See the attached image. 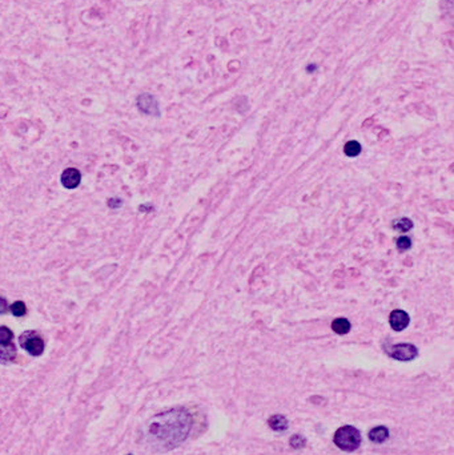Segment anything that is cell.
I'll return each mask as SVG.
<instances>
[{
    "label": "cell",
    "instance_id": "cell-16",
    "mask_svg": "<svg viewBox=\"0 0 454 455\" xmlns=\"http://www.w3.org/2000/svg\"><path fill=\"white\" fill-rule=\"evenodd\" d=\"M11 312H12L15 317H23L27 313V308L24 305V302H22V301L13 302L12 306H11Z\"/></svg>",
    "mask_w": 454,
    "mask_h": 455
},
{
    "label": "cell",
    "instance_id": "cell-3",
    "mask_svg": "<svg viewBox=\"0 0 454 455\" xmlns=\"http://www.w3.org/2000/svg\"><path fill=\"white\" fill-rule=\"evenodd\" d=\"M385 351L389 357L396 361H401V362L413 361L418 355V349L412 344L390 345L389 348H385Z\"/></svg>",
    "mask_w": 454,
    "mask_h": 455
},
{
    "label": "cell",
    "instance_id": "cell-10",
    "mask_svg": "<svg viewBox=\"0 0 454 455\" xmlns=\"http://www.w3.org/2000/svg\"><path fill=\"white\" fill-rule=\"evenodd\" d=\"M16 358V348L12 342L0 345V363H9Z\"/></svg>",
    "mask_w": 454,
    "mask_h": 455
},
{
    "label": "cell",
    "instance_id": "cell-17",
    "mask_svg": "<svg viewBox=\"0 0 454 455\" xmlns=\"http://www.w3.org/2000/svg\"><path fill=\"white\" fill-rule=\"evenodd\" d=\"M396 246L400 252H406L412 246V240L409 237H406V236H401V237L397 239Z\"/></svg>",
    "mask_w": 454,
    "mask_h": 455
},
{
    "label": "cell",
    "instance_id": "cell-5",
    "mask_svg": "<svg viewBox=\"0 0 454 455\" xmlns=\"http://www.w3.org/2000/svg\"><path fill=\"white\" fill-rule=\"evenodd\" d=\"M137 108L146 115L160 116L159 103L151 93H141L140 96L137 98Z\"/></svg>",
    "mask_w": 454,
    "mask_h": 455
},
{
    "label": "cell",
    "instance_id": "cell-18",
    "mask_svg": "<svg viewBox=\"0 0 454 455\" xmlns=\"http://www.w3.org/2000/svg\"><path fill=\"white\" fill-rule=\"evenodd\" d=\"M120 205H123L121 200L116 199V197H112V199L108 200V207H111V208H120Z\"/></svg>",
    "mask_w": 454,
    "mask_h": 455
},
{
    "label": "cell",
    "instance_id": "cell-6",
    "mask_svg": "<svg viewBox=\"0 0 454 455\" xmlns=\"http://www.w3.org/2000/svg\"><path fill=\"white\" fill-rule=\"evenodd\" d=\"M410 322V317L409 314L406 313L405 310L401 309H396L393 310L390 315H389V323H390V327H392L394 332H402V330H405L408 325Z\"/></svg>",
    "mask_w": 454,
    "mask_h": 455
},
{
    "label": "cell",
    "instance_id": "cell-20",
    "mask_svg": "<svg viewBox=\"0 0 454 455\" xmlns=\"http://www.w3.org/2000/svg\"><path fill=\"white\" fill-rule=\"evenodd\" d=\"M317 68H318V66L317 64H309L308 67H306V72H308V73H313V72H316L317 71Z\"/></svg>",
    "mask_w": 454,
    "mask_h": 455
},
{
    "label": "cell",
    "instance_id": "cell-1",
    "mask_svg": "<svg viewBox=\"0 0 454 455\" xmlns=\"http://www.w3.org/2000/svg\"><path fill=\"white\" fill-rule=\"evenodd\" d=\"M193 426V418L186 407H175L156 414L141 429V441L150 450L165 453L186 442Z\"/></svg>",
    "mask_w": 454,
    "mask_h": 455
},
{
    "label": "cell",
    "instance_id": "cell-7",
    "mask_svg": "<svg viewBox=\"0 0 454 455\" xmlns=\"http://www.w3.org/2000/svg\"><path fill=\"white\" fill-rule=\"evenodd\" d=\"M81 181V175L77 169L68 168L62 175V184L67 189H75Z\"/></svg>",
    "mask_w": 454,
    "mask_h": 455
},
{
    "label": "cell",
    "instance_id": "cell-2",
    "mask_svg": "<svg viewBox=\"0 0 454 455\" xmlns=\"http://www.w3.org/2000/svg\"><path fill=\"white\" fill-rule=\"evenodd\" d=\"M333 442H335V445L339 447L340 450L352 453V451H356L358 447L361 446V433L354 426L346 424V426H342V427H340L336 431L335 437H333Z\"/></svg>",
    "mask_w": 454,
    "mask_h": 455
},
{
    "label": "cell",
    "instance_id": "cell-19",
    "mask_svg": "<svg viewBox=\"0 0 454 455\" xmlns=\"http://www.w3.org/2000/svg\"><path fill=\"white\" fill-rule=\"evenodd\" d=\"M7 309H8L7 301H5V298H1V297H0V314H4L5 312H7Z\"/></svg>",
    "mask_w": 454,
    "mask_h": 455
},
{
    "label": "cell",
    "instance_id": "cell-8",
    "mask_svg": "<svg viewBox=\"0 0 454 455\" xmlns=\"http://www.w3.org/2000/svg\"><path fill=\"white\" fill-rule=\"evenodd\" d=\"M268 426L273 430V431L284 433V431H287L288 427H289V420H288L287 417L282 416V414H274V416L269 417Z\"/></svg>",
    "mask_w": 454,
    "mask_h": 455
},
{
    "label": "cell",
    "instance_id": "cell-9",
    "mask_svg": "<svg viewBox=\"0 0 454 455\" xmlns=\"http://www.w3.org/2000/svg\"><path fill=\"white\" fill-rule=\"evenodd\" d=\"M389 438V429L386 426H377L369 431V439L373 443L381 445L388 441Z\"/></svg>",
    "mask_w": 454,
    "mask_h": 455
},
{
    "label": "cell",
    "instance_id": "cell-13",
    "mask_svg": "<svg viewBox=\"0 0 454 455\" xmlns=\"http://www.w3.org/2000/svg\"><path fill=\"white\" fill-rule=\"evenodd\" d=\"M393 228L398 232H409L413 228V221L410 218H406V217L398 218V220L393 221Z\"/></svg>",
    "mask_w": 454,
    "mask_h": 455
},
{
    "label": "cell",
    "instance_id": "cell-14",
    "mask_svg": "<svg viewBox=\"0 0 454 455\" xmlns=\"http://www.w3.org/2000/svg\"><path fill=\"white\" fill-rule=\"evenodd\" d=\"M289 445H291L292 449L299 450V449L305 447V445H306V439H305V437H303L301 434H295V435H292L291 439H289Z\"/></svg>",
    "mask_w": 454,
    "mask_h": 455
},
{
    "label": "cell",
    "instance_id": "cell-4",
    "mask_svg": "<svg viewBox=\"0 0 454 455\" xmlns=\"http://www.w3.org/2000/svg\"><path fill=\"white\" fill-rule=\"evenodd\" d=\"M20 345L27 353L34 357H39L44 351V341L36 332H24L20 336Z\"/></svg>",
    "mask_w": 454,
    "mask_h": 455
},
{
    "label": "cell",
    "instance_id": "cell-12",
    "mask_svg": "<svg viewBox=\"0 0 454 455\" xmlns=\"http://www.w3.org/2000/svg\"><path fill=\"white\" fill-rule=\"evenodd\" d=\"M361 144L356 140H352V141H348L344 145V153L348 157H356L361 153Z\"/></svg>",
    "mask_w": 454,
    "mask_h": 455
},
{
    "label": "cell",
    "instance_id": "cell-21",
    "mask_svg": "<svg viewBox=\"0 0 454 455\" xmlns=\"http://www.w3.org/2000/svg\"><path fill=\"white\" fill-rule=\"evenodd\" d=\"M128 455H132V454H128Z\"/></svg>",
    "mask_w": 454,
    "mask_h": 455
},
{
    "label": "cell",
    "instance_id": "cell-15",
    "mask_svg": "<svg viewBox=\"0 0 454 455\" xmlns=\"http://www.w3.org/2000/svg\"><path fill=\"white\" fill-rule=\"evenodd\" d=\"M13 333L7 326H0V345H5L12 342Z\"/></svg>",
    "mask_w": 454,
    "mask_h": 455
},
{
    "label": "cell",
    "instance_id": "cell-11",
    "mask_svg": "<svg viewBox=\"0 0 454 455\" xmlns=\"http://www.w3.org/2000/svg\"><path fill=\"white\" fill-rule=\"evenodd\" d=\"M350 329H352V325H350V321L346 318H336L333 322H332V330L340 336H345V334H348L350 332Z\"/></svg>",
    "mask_w": 454,
    "mask_h": 455
}]
</instances>
